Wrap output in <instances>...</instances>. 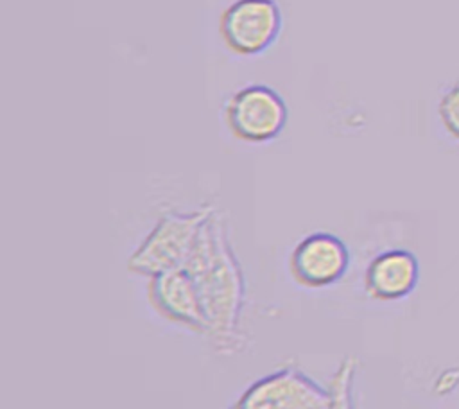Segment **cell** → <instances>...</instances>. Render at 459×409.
<instances>
[{
    "mask_svg": "<svg viewBox=\"0 0 459 409\" xmlns=\"http://www.w3.org/2000/svg\"><path fill=\"white\" fill-rule=\"evenodd\" d=\"M420 282L418 257L402 248L385 249L371 258L364 273L366 292L378 301L407 298Z\"/></svg>",
    "mask_w": 459,
    "mask_h": 409,
    "instance_id": "obj_8",
    "label": "cell"
},
{
    "mask_svg": "<svg viewBox=\"0 0 459 409\" xmlns=\"http://www.w3.org/2000/svg\"><path fill=\"white\" fill-rule=\"evenodd\" d=\"M228 409H240V407H238V405H237V404H233V405H230V407H228Z\"/></svg>",
    "mask_w": 459,
    "mask_h": 409,
    "instance_id": "obj_11",
    "label": "cell"
},
{
    "mask_svg": "<svg viewBox=\"0 0 459 409\" xmlns=\"http://www.w3.org/2000/svg\"><path fill=\"white\" fill-rule=\"evenodd\" d=\"M183 269L195 280L206 321V337L213 348L222 353L238 352L242 346L240 321L246 280L226 224L215 210L203 222Z\"/></svg>",
    "mask_w": 459,
    "mask_h": 409,
    "instance_id": "obj_1",
    "label": "cell"
},
{
    "mask_svg": "<svg viewBox=\"0 0 459 409\" xmlns=\"http://www.w3.org/2000/svg\"><path fill=\"white\" fill-rule=\"evenodd\" d=\"M357 366L359 362L355 357H346L339 362L328 384L330 409H355L353 382H355Z\"/></svg>",
    "mask_w": 459,
    "mask_h": 409,
    "instance_id": "obj_9",
    "label": "cell"
},
{
    "mask_svg": "<svg viewBox=\"0 0 459 409\" xmlns=\"http://www.w3.org/2000/svg\"><path fill=\"white\" fill-rule=\"evenodd\" d=\"M350 267L348 246L333 233L314 231L290 251L289 273L305 289H325L341 282Z\"/></svg>",
    "mask_w": 459,
    "mask_h": 409,
    "instance_id": "obj_6",
    "label": "cell"
},
{
    "mask_svg": "<svg viewBox=\"0 0 459 409\" xmlns=\"http://www.w3.org/2000/svg\"><path fill=\"white\" fill-rule=\"evenodd\" d=\"M222 118L230 135L244 144H267L287 126L289 108L267 84L251 83L230 95Z\"/></svg>",
    "mask_w": 459,
    "mask_h": 409,
    "instance_id": "obj_3",
    "label": "cell"
},
{
    "mask_svg": "<svg viewBox=\"0 0 459 409\" xmlns=\"http://www.w3.org/2000/svg\"><path fill=\"white\" fill-rule=\"evenodd\" d=\"M147 280V300L163 319L206 335L201 296L186 269H170Z\"/></svg>",
    "mask_w": 459,
    "mask_h": 409,
    "instance_id": "obj_7",
    "label": "cell"
},
{
    "mask_svg": "<svg viewBox=\"0 0 459 409\" xmlns=\"http://www.w3.org/2000/svg\"><path fill=\"white\" fill-rule=\"evenodd\" d=\"M212 206H203L188 212L163 213L131 253L127 271L151 278L160 273L183 267L203 222L212 215Z\"/></svg>",
    "mask_w": 459,
    "mask_h": 409,
    "instance_id": "obj_2",
    "label": "cell"
},
{
    "mask_svg": "<svg viewBox=\"0 0 459 409\" xmlns=\"http://www.w3.org/2000/svg\"><path fill=\"white\" fill-rule=\"evenodd\" d=\"M240 409H330V391L294 366L260 377L235 402Z\"/></svg>",
    "mask_w": 459,
    "mask_h": 409,
    "instance_id": "obj_5",
    "label": "cell"
},
{
    "mask_svg": "<svg viewBox=\"0 0 459 409\" xmlns=\"http://www.w3.org/2000/svg\"><path fill=\"white\" fill-rule=\"evenodd\" d=\"M437 117L445 133L459 142V81L450 84L439 97Z\"/></svg>",
    "mask_w": 459,
    "mask_h": 409,
    "instance_id": "obj_10",
    "label": "cell"
},
{
    "mask_svg": "<svg viewBox=\"0 0 459 409\" xmlns=\"http://www.w3.org/2000/svg\"><path fill=\"white\" fill-rule=\"evenodd\" d=\"M281 25L276 0H235L219 16V36L233 56L255 57L278 39Z\"/></svg>",
    "mask_w": 459,
    "mask_h": 409,
    "instance_id": "obj_4",
    "label": "cell"
}]
</instances>
